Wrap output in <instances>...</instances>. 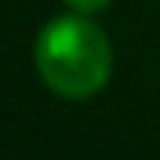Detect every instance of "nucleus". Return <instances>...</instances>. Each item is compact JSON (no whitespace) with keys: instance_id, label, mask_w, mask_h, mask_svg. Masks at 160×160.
<instances>
[{"instance_id":"nucleus-1","label":"nucleus","mask_w":160,"mask_h":160,"mask_svg":"<svg viewBox=\"0 0 160 160\" xmlns=\"http://www.w3.org/2000/svg\"><path fill=\"white\" fill-rule=\"evenodd\" d=\"M33 62L51 95L84 102L109 84L113 48L88 15H62L40 29Z\"/></svg>"},{"instance_id":"nucleus-2","label":"nucleus","mask_w":160,"mask_h":160,"mask_svg":"<svg viewBox=\"0 0 160 160\" xmlns=\"http://www.w3.org/2000/svg\"><path fill=\"white\" fill-rule=\"evenodd\" d=\"M77 15H98V11H106L113 4V0H66Z\"/></svg>"}]
</instances>
